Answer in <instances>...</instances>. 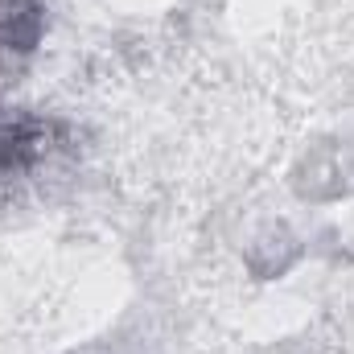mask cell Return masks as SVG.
<instances>
[{
	"label": "cell",
	"instance_id": "6da1fadb",
	"mask_svg": "<svg viewBox=\"0 0 354 354\" xmlns=\"http://www.w3.org/2000/svg\"><path fill=\"white\" fill-rule=\"evenodd\" d=\"M54 124L25 111V107H0V181L29 174L46 149H50Z\"/></svg>",
	"mask_w": 354,
	"mask_h": 354
}]
</instances>
